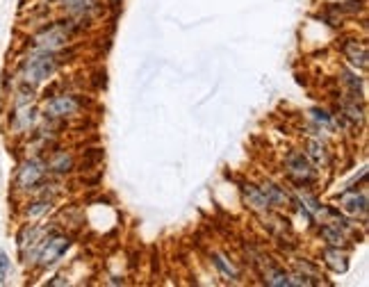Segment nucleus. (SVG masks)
Here are the masks:
<instances>
[{
    "label": "nucleus",
    "instance_id": "nucleus-1",
    "mask_svg": "<svg viewBox=\"0 0 369 287\" xmlns=\"http://www.w3.org/2000/svg\"><path fill=\"white\" fill-rule=\"evenodd\" d=\"M73 50H60V53H36V50H28L25 57L19 64V80L21 83H28L32 87H39L43 83H48L50 78L60 71V66L64 64V57H71Z\"/></svg>",
    "mask_w": 369,
    "mask_h": 287
},
{
    "label": "nucleus",
    "instance_id": "nucleus-2",
    "mask_svg": "<svg viewBox=\"0 0 369 287\" xmlns=\"http://www.w3.org/2000/svg\"><path fill=\"white\" fill-rule=\"evenodd\" d=\"M85 105H87V100L78 94H69V92L48 94V96H43L39 112H41L43 119L69 121V119H76V116L83 114Z\"/></svg>",
    "mask_w": 369,
    "mask_h": 287
},
{
    "label": "nucleus",
    "instance_id": "nucleus-3",
    "mask_svg": "<svg viewBox=\"0 0 369 287\" xmlns=\"http://www.w3.org/2000/svg\"><path fill=\"white\" fill-rule=\"evenodd\" d=\"M283 171L285 178L292 182L294 187H315L319 182V171L308 156L299 149H290L283 158Z\"/></svg>",
    "mask_w": 369,
    "mask_h": 287
},
{
    "label": "nucleus",
    "instance_id": "nucleus-4",
    "mask_svg": "<svg viewBox=\"0 0 369 287\" xmlns=\"http://www.w3.org/2000/svg\"><path fill=\"white\" fill-rule=\"evenodd\" d=\"M71 246H73V237L62 233L60 228L46 233L39 242V253H36L34 267L39 271H46L48 267H55V264L60 262L66 253H69Z\"/></svg>",
    "mask_w": 369,
    "mask_h": 287
},
{
    "label": "nucleus",
    "instance_id": "nucleus-5",
    "mask_svg": "<svg viewBox=\"0 0 369 287\" xmlns=\"http://www.w3.org/2000/svg\"><path fill=\"white\" fill-rule=\"evenodd\" d=\"M73 34L66 32V28L60 21L39 28L30 39H28V50H36V53H60L71 46Z\"/></svg>",
    "mask_w": 369,
    "mask_h": 287
},
{
    "label": "nucleus",
    "instance_id": "nucleus-6",
    "mask_svg": "<svg viewBox=\"0 0 369 287\" xmlns=\"http://www.w3.org/2000/svg\"><path fill=\"white\" fill-rule=\"evenodd\" d=\"M46 178H48L46 158L30 156L17 167V173H14V189L23 191V194H32V189L36 185H41Z\"/></svg>",
    "mask_w": 369,
    "mask_h": 287
},
{
    "label": "nucleus",
    "instance_id": "nucleus-7",
    "mask_svg": "<svg viewBox=\"0 0 369 287\" xmlns=\"http://www.w3.org/2000/svg\"><path fill=\"white\" fill-rule=\"evenodd\" d=\"M257 219H260V224H262L264 231H267L276 242H280V244H283V248H292L294 246L292 224H290V219L283 217V210L260 212V215H257Z\"/></svg>",
    "mask_w": 369,
    "mask_h": 287
},
{
    "label": "nucleus",
    "instance_id": "nucleus-8",
    "mask_svg": "<svg viewBox=\"0 0 369 287\" xmlns=\"http://www.w3.org/2000/svg\"><path fill=\"white\" fill-rule=\"evenodd\" d=\"M39 119H41L39 107H36L34 103H30V105L12 107L10 119H7V123H10V132H12V135L23 137V135H30V132L36 128V123H39Z\"/></svg>",
    "mask_w": 369,
    "mask_h": 287
},
{
    "label": "nucleus",
    "instance_id": "nucleus-9",
    "mask_svg": "<svg viewBox=\"0 0 369 287\" xmlns=\"http://www.w3.org/2000/svg\"><path fill=\"white\" fill-rule=\"evenodd\" d=\"M339 201V210L344 212V215H349L351 219H360L363 226H367V187L363 189H344L342 194L337 196Z\"/></svg>",
    "mask_w": 369,
    "mask_h": 287
},
{
    "label": "nucleus",
    "instance_id": "nucleus-10",
    "mask_svg": "<svg viewBox=\"0 0 369 287\" xmlns=\"http://www.w3.org/2000/svg\"><path fill=\"white\" fill-rule=\"evenodd\" d=\"M339 53L344 55V60L349 62L356 71H367L369 66V50H367V41L358 39V36H344L342 41L337 43Z\"/></svg>",
    "mask_w": 369,
    "mask_h": 287
},
{
    "label": "nucleus",
    "instance_id": "nucleus-11",
    "mask_svg": "<svg viewBox=\"0 0 369 287\" xmlns=\"http://www.w3.org/2000/svg\"><path fill=\"white\" fill-rule=\"evenodd\" d=\"M46 167H48V176H55V178H66L76 171V158H73L71 151L64 149H55L48 151L46 156Z\"/></svg>",
    "mask_w": 369,
    "mask_h": 287
},
{
    "label": "nucleus",
    "instance_id": "nucleus-12",
    "mask_svg": "<svg viewBox=\"0 0 369 287\" xmlns=\"http://www.w3.org/2000/svg\"><path fill=\"white\" fill-rule=\"evenodd\" d=\"M257 185H260V189L264 191V196L269 198V203L274 210H294L297 203H294V194L290 189H285L283 185H278V182L269 180V178L260 180Z\"/></svg>",
    "mask_w": 369,
    "mask_h": 287
},
{
    "label": "nucleus",
    "instance_id": "nucleus-13",
    "mask_svg": "<svg viewBox=\"0 0 369 287\" xmlns=\"http://www.w3.org/2000/svg\"><path fill=\"white\" fill-rule=\"evenodd\" d=\"M240 194H242V201L249 210H253L255 215H260V212H267V210H274L269 203V198L264 196V191L260 189L257 182H251V180H244L240 182Z\"/></svg>",
    "mask_w": 369,
    "mask_h": 287
},
{
    "label": "nucleus",
    "instance_id": "nucleus-14",
    "mask_svg": "<svg viewBox=\"0 0 369 287\" xmlns=\"http://www.w3.org/2000/svg\"><path fill=\"white\" fill-rule=\"evenodd\" d=\"M304 153L308 156V160L317 167V171L328 169L330 162H333V153H330L328 144L324 142L321 137H308L304 142Z\"/></svg>",
    "mask_w": 369,
    "mask_h": 287
},
{
    "label": "nucleus",
    "instance_id": "nucleus-15",
    "mask_svg": "<svg viewBox=\"0 0 369 287\" xmlns=\"http://www.w3.org/2000/svg\"><path fill=\"white\" fill-rule=\"evenodd\" d=\"M55 5H60V10L66 17H78V19H89L101 12V0H53Z\"/></svg>",
    "mask_w": 369,
    "mask_h": 287
},
{
    "label": "nucleus",
    "instance_id": "nucleus-16",
    "mask_svg": "<svg viewBox=\"0 0 369 287\" xmlns=\"http://www.w3.org/2000/svg\"><path fill=\"white\" fill-rule=\"evenodd\" d=\"M210 262L215 264V269L219 271V276L224 278L226 283H233V285L242 283V271H240V267H238V264H235L226 253L212 251V253H210Z\"/></svg>",
    "mask_w": 369,
    "mask_h": 287
},
{
    "label": "nucleus",
    "instance_id": "nucleus-17",
    "mask_svg": "<svg viewBox=\"0 0 369 287\" xmlns=\"http://www.w3.org/2000/svg\"><path fill=\"white\" fill-rule=\"evenodd\" d=\"M319 257L330 271H335V274H344V271L349 269V253H346V248H342V246H328L326 244L321 248Z\"/></svg>",
    "mask_w": 369,
    "mask_h": 287
},
{
    "label": "nucleus",
    "instance_id": "nucleus-18",
    "mask_svg": "<svg viewBox=\"0 0 369 287\" xmlns=\"http://www.w3.org/2000/svg\"><path fill=\"white\" fill-rule=\"evenodd\" d=\"M262 278V283L264 285H269V287H292L290 283V276H292V271H287L285 267H280L278 262H267L264 267L257 271Z\"/></svg>",
    "mask_w": 369,
    "mask_h": 287
},
{
    "label": "nucleus",
    "instance_id": "nucleus-19",
    "mask_svg": "<svg viewBox=\"0 0 369 287\" xmlns=\"http://www.w3.org/2000/svg\"><path fill=\"white\" fill-rule=\"evenodd\" d=\"M317 235L324 240V244L328 246H342V248H349L351 246V240L346 237V235L339 231L337 226L328 224V222H317Z\"/></svg>",
    "mask_w": 369,
    "mask_h": 287
},
{
    "label": "nucleus",
    "instance_id": "nucleus-20",
    "mask_svg": "<svg viewBox=\"0 0 369 287\" xmlns=\"http://www.w3.org/2000/svg\"><path fill=\"white\" fill-rule=\"evenodd\" d=\"M55 201H50V198H41V196H32V201L23 208V217L28 222H36V219H43L48 215L50 210H53Z\"/></svg>",
    "mask_w": 369,
    "mask_h": 287
},
{
    "label": "nucleus",
    "instance_id": "nucleus-21",
    "mask_svg": "<svg viewBox=\"0 0 369 287\" xmlns=\"http://www.w3.org/2000/svg\"><path fill=\"white\" fill-rule=\"evenodd\" d=\"M339 80L344 85V94L353 96V98L365 100V89H363V78H358V73L349 69H339Z\"/></svg>",
    "mask_w": 369,
    "mask_h": 287
},
{
    "label": "nucleus",
    "instance_id": "nucleus-22",
    "mask_svg": "<svg viewBox=\"0 0 369 287\" xmlns=\"http://www.w3.org/2000/svg\"><path fill=\"white\" fill-rule=\"evenodd\" d=\"M36 87L28 85V83H17V87H14L12 92V107H21V105H30V103H34L36 94H34Z\"/></svg>",
    "mask_w": 369,
    "mask_h": 287
},
{
    "label": "nucleus",
    "instance_id": "nucleus-23",
    "mask_svg": "<svg viewBox=\"0 0 369 287\" xmlns=\"http://www.w3.org/2000/svg\"><path fill=\"white\" fill-rule=\"evenodd\" d=\"M310 119H313L315 126H319L324 132H333V112H328L326 107H313L310 109Z\"/></svg>",
    "mask_w": 369,
    "mask_h": 287
},
{
    "label": "nucleus",
    "instance_id": "nucleus-24",
    "mask_svg": "<svg viewBox=\"0 0 369 287\" xmlns=\"http://www.w3.org/2000/svg\"><path fill=\"white\" fill-rule=\"evenodd\" d=\"M292 271H297V274H304V276H310V278H317V281L321 283V274H319V267L313 262V260H306V257H297V260H292Z\"/></svg>",
    "mask_w": 369,
    "mask_h": 287
},
{
    "label": "nucleus",
    "instance_id": "nucleus-25",
    "mask_svg": "<svg viewBox=\"0 0 369 287\" xmlns=\"http://www.w3.org/2000/svg\"><path fill=\"white\" fill-rule=\"evenodd\" d=\"M10 274H12V260L5 248H0V283H7Z\"/></svg>",
    "mask_w": 369,
    "mask_h": 287
},
{
    "label": "nucleus",
    "instance_id": "nucleus-26",
    "mask_svg": "<svg viewBox=\"0 0 369 287\" xmlns=\"http://www.w3.org/2000/svg\"><path fill=\"white\" fill-rule=\"evenodd\" d=\"M48 285H69V281L64 276H57L55 281H48Z\"/></svg>",
    "mask_w": 369,
    "mask_h": 287
},
{
    "label": "nucleus",
    "instance_id": "nucleus-27",
    "mask_svg": "<svg viewBox=\"0 0 369 287\" xmlns=\"http://www.w3.org/2000/svg\"><path fill=\"white\" fill-rule=\"evenodd\" d=\"M107 283H109V285H125V281H123V278H119V276H112Z\"/></svg>",
    "mask_w": 369,
    "mask_h": 287
},
{
    "label": "nucleus",
    "instance_id": "nucleus-28",
    "mask_svg": "<svg viewBox=\"0 0 369 287\" xmlns=\"http://www.w3.org/2000/svg\"><path fill=\"white\" fill-rule=\"evenodd\" d=\"M107 3H109V7H112L114 12H119V7H121L123 0H107Z\"/></svg>",
    "mask_w": 369,
    "mask_h": 287
}]
</instances>
